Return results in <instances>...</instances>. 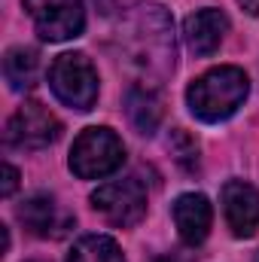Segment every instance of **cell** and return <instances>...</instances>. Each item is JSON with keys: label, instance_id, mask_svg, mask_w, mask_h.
Listing matches in <instances>:
<instances>
[{"label": "cell", "instance_id": "cell-1", "mask_svg": "<svg viewBox=\"0 0 259 262\" xmlns=\"http://www.w3.org/2000/svg\"><path fill=\"white\" fill-rule=\"evenodd\" d=\"M122 46L131 70L143 76V85H159L171 70L177 58L174 46V21L159 3H137L125 18Z\"/></svg>", "mask_w": 259, "mask_h": 262}, {"label": "cell", "instance_id": "cell-2", "mask_svg": "<svg viewBox=\"0 0 259 262\" xmlns=\"http://www.w3.org/2000/svg\"><path fill=\"white\" fill-rule=\"evenodd\" d=\"M247 92L250 82L241 67H213L189 85L186 104L201 122H223L244 104Z\"/></svg>", "mask_w": 259, "mask_h": 262}, {"label": "cell", "instance_id": "cell-3", "mask_svg": "<svg viewBox=\"0 0 259 262\" xmlns=\"http://www.w3.org/2000/svg\"><path fill=\"white\" fill-rule=\"evenodd\" d=\"M125 162V146L110 128H85L70 146V171L82 180L113 174Z\"/></svg>", "mask_w": 259, "mask_h": 262}, {"label": "cell", "instance_id": "cell-4", "mask_svg": "<svg viewBox=\"0 0 259 262\" xmlns=\"http://www.w3.org/2000/svg\"><path fill=\"white\" fill-rule=\"evenodd\" d=\"M55 98L73 110H92L98 101V70L82 52H64L49 67Z\"/></svg>", "mask_w": 259, "mask_h": 262}, {"label": "cell", "instance_id": "cell-5", "mask_svg": "<svg viewBox=\"0 0 259 262\" xmlns=\"http://www.w3.org/2000/svg\"><path fill=\"white\" fill-rule=\"evenodd\" d=\"M92 204L107 223H113L119 229H128V226H137L146 213V192L131 177L110 180V183H104L92 192Z\"/></svg>", "mask_w": 259, "mask_h": 262}, {"label": "cell", "instance_id": "cell-6", "mask_svg": "<svg viewBox=\"0 0 259 262\" xmlns=\"http://www.w3.org/2000/svg\"><path fill=\"white\" fill-rule=\"evenodd\" d=\"M21 3H25L28 15L34 18L37 34L49 43L79 37L85 28L82 0H21Z\"/></svg>", "mask_w": 259, "mask_h": 262}, {"label": "cell", "instance_id": "cell-7", "mask_svg": "<svg viewBox=\"0 0 259 262\" xmlns=\"http://www.w3.org/2000/svg\"><path fill=\"white\" fill-rule=\"evenodd\" d=\"M61 134V122L37 101L21 104L6 122V143L15 149H46Z\"/></svg>", "mask_w": 259, "mask_h": 262}, {"label": "cell", "instance_id": "cell-8", "mask_svg": "<svg viewBox=\"0 0 259 262\" xmlns=\"http://www.w3.org/2000/svg\"><path fill=\"white\" fill-rule=\"evenodd\" d=\"M223 210L229 229L238 238H250L259 229V192L244 180H229L223 186Z\"/></svg>", "mask_w": 259, "mask_h": 262}, {"label": "cell", "instance_id": "cell-9", "mask_svg": "<svg viewBox=\"0 0 259 262\" xmlns=\"http://www.w3.org/2000/svg\"><path fill=\"white\" fill-rule=\"evenodd\" d=\"M229 31V18L220 12V9H198L186 18L183 25V37H186V46L192 49L198 58H207L220 49L223 37Z\"/></svg>", "mask_w": 259, "mask_h": 262}, {"label": "cell", "instance_id": "cell-10", "mask_svg": "<svg viewBox=\"0 0 259 262\" xmlns=\"http://www.w3.org/2000/svg\"><path fill=\"white\" fill-rule=\"evenodd\" d=\"M210 220H213V210H210V201L198 192H186L174 201V223H177V232H180V241L198 247L207 232H210Z\"/></svg>", "mask_w": 259, "mask_h": 262}, {"label": "cell", "instance_id": "cell-11", "mask_svg": "<svg viewBox=\"0 0 259 262\" xmlns=\"http://www.w3.org/2000/svg\"><path fill=\"white\" fill-rule=\"evenodd\" d=\"M15 213H18L21 226H25V229H31V232H34V235H40V238L61 235V232H64L61 226H67V220H58V204H55V198L46 195V192L28 195Z\"/></svg>", "mask_w": 259, "mask_h": 262}, {"label": "cell", "instance_id": "cell-12", "mask_svg": "<svg viewBox=\"0 0 259 262\" xmlns=\"http://www.w3.org/2000/svg\"><path fill=\"white\" fill-rule=\"evenodd\" d=\"M125 110H128L131 125L140 131V134H153V131L159 128V122H162V113H165L159 92L153 85H143V82H137L128 92Z\"/></svg>", "mask_w": 259, "mask_h": 262}, {"label": "cell", "instance_id": "cell-13", "mask_svg": "<svg viewBox=\"0 0 259 262\" xmlns=\"http://www.w3.org/2000/svg\"><path fill=\"white\" fill-rule=\"evenodd\" d=\"M40 73V55L37 49L31 46H12L3 58V76L9 82V89L21 92V89H31L34 79Z\"/></svg>", "mask_w": 259, "mask_h": 262}, {"label": "cell", "instance_id": "cell-14", "mask_svg": "<svg viewBox=\"0 0 259 262\" xmlns=\"http://www.w3.org/2000/svg\"><path fill=\"white\" fill-rule=\"evenodd\" d=\"M67 262H125L119 244L107 235H85L73 244Z\"/></svg>", "mask_w": 259, "mask_h": 262}, {"label": "cell", "instance_id": "cell-15", "mask_svg": "<svg viewBox=\"0 0 259 262\" xmlns=\"http://www.w3.org/2000/svg\"><path fill=\"white\" fill-rule=\"evenodd\" d=\"M168 146L177 152L174 159H177L183 168H189V171H192L195 165H198V146H195V140H189V137L183 134V128H174L171 140H168Z\"/></svg>", "mask_w": 259, "mask_h": 262}, {"label": "cell", "instance_id": "cell-16", "mask_svg": "<svg viewBox=\"0 0 259 262\" xmlns=\"http://www.w3.org/2000/svg\"><path fill=\"white\" fill-rule=\"evenodd\" d=\"M15 186H18V171L6 162V165H3V186H0V195L9 198L12 192H15Z\"/></svg>", "mask_w": 259, "mask_h": 262}, {"label": "cell", "instance_id": "cell-17", "mask_svg": "<svg viewBox=\"0 0 259 262\" xmlns=\"http://www.w3.org/2000/svg\"><path fill=\"white\" fill-rule=\"evenodd\" d=\"M241 6H244V12H250V15H259V0H238Z\"/></svg>", "mask_w": 259, "mask_h": 262}, {"label": "cell", "instance_id": "cell-18", "mask_svg": "<svg viewBox=\"0 0 259 262\" xmlns=\"http://www.w3.org/2000/svg\"><path fill=\"white\" fill-rule=\"evenodd\" d=\"M156 262H189L186 256H177V253H165V256H159Z\"/></svg>", "mask_w": 259, "mask_h": 262}, {"label": "cell", "instance_id": "cell-19", "mask_svg": "<svg viewBox=\"0 0 259 262\" xmlns=\"http://www.w3.org/2000/svg\"><path fill=\"white\" fill-rule=\"evenodd\" d=\"M256 262H259V256H256Z\"/></svg>", "mask_w": 259, "mask_h": 262}]
</instances>
